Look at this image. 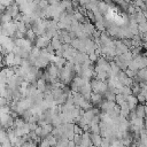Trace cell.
I'll return each instance as SVG.
<instances>
[{
  "label": "cell",
  "instance_id": "cell-1",
  "mask_svg": "<svg viewBox=\"0 0 147 147\" xmlns=\"http://www.w3.org/2000/svg\"><path fill=\"white\" fill-rule=\"evenodd\" d=\"M15 62V53H8L3 55V64L8 68H13Z\"/></svg>",
  "mask_w": 147,
  "mask_h": 147
}]
</instances>
